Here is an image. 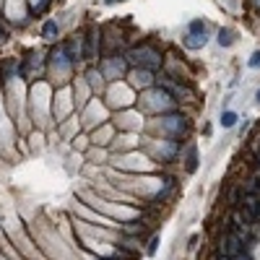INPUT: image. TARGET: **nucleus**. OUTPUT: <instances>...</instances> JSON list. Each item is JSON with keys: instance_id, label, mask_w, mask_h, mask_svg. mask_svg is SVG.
Instances as JSON below:
<instances>
[{"instance_id": "1", "label": "nucleus", "mask_w": 260, "mask_h": 260, "mask_svg": "<svg viewBox=\"0 0 260 260\" xmlns=\"http://www.w3.org/2000/svg\"><path fill=\"white\" fill-rule=\"evenodd\" d=\"M128 60L133 65L138 68H149V71H156V68L162 65V55L156 52L154 47H149V44H143V47H135L128 52Z\"/></svg>"}, {"instance_id": "2", "label": "nucleus", "mask_w": 260, "mask_h": 260, "mask_svg": "<svg viewBox=\"0 0 260 260\" xmlns=\"http://www.w3.org/2000/svg\"><path fill=\"white\" fill-rule=\"evenodd\" d=\"M208 31H187V37H185V47L190 50H200V47H206L208 44Z\"/></svg>"}, {"instance_id": "3", "label": "nucleus", "mask_w": 260, "mask_h": 260, "mask_svg": "<svg viewBox=\"0 0 260 260\" xmlns=\"http://www.w3.org/2000/svg\"><path fill=\"white\" fill-rule=\"evenodd\" d=\"M162 128H164V133H169V135H182L185 133V120L182 117H164L162 120Z\"/></svg>"}, {"instance_id": "4", "label": "nucleus", "mask_w": 260, "mask_h": 260, "mask_svg": "<svg viewBox=\"0 0 260 260\" xmlns=\"http://www.w3.org/2000/svg\"><path fill=\"white\" fill-rule=\"evenodd\" d=\"M245 250V247H242V240H240V237H237L234 232L227 237V253H224V255H229V258H234V255H240Z\"/></svg>"}, {"instance_id": "5", "label": "nucleus", "mask_w": 260, "mask_h": 260, "mask_svg": "<svg viewBox=\"0 0 260 260\" xmlns=\"http://www.w3.org/2000/svg\"><path fill=\"white\" fill-rule=\"evenodd\" d=\"M104 76L107 78H115V76H122V71H125V63H122L120 58H115V60H109V63H104Z\"/></svg>"}, {"instance_id": "6", "label": "nucleus", "mask_w": 260, "mask_h": 260, "mask_svg": "<svg viewBox=\"0 0 260 260\" xmlns=\"http://www.w3.org/2000/svg\"><path fill=\"white\" fill-rule=\"evenodd\" d=\"M216 42L221 44V47H232V44L237 42V37H234V29H219V37H216Z\"/></svg>"}, {"instance_id": "7", "label": "nucleus", "mask_w": 260, "mask_h": 260, "mask_svg": "<svg viewBox=\"0 0 260 260\" xmlns=\"http://www.w3.org/2000/svg\"><path fill=\"white\" fill-rule=\"evenodd\" d=\"M237 120H240V115H237V112H232V109H227V112H221L219 125L229 130V128H234V125H237Z\"/></svg>"}, {"instance_id": "8", "label": "nucleus", "mask_w": 260, "mask_h": 260, "mask_svg": "<svg viewBox=\"0 0 260 260\" xmlns=\"http://www.w3.org/2000/svg\"><path fill=\"white\" fill-rule=\"evenodd\" d=\"M245 208H247V213H250L253 219L260 216V200H258L255 195H247V198H245Z\"/></svg>"}, {"instance_id": "9", "label": "nucleus", "mask_w": 260, "mask_h": 260, "mask_svg": "<svg viewBox=\"0 0 260 260\" xmlns=\"http://www.w3.org/2000/svg\"><path fill=\"white\" fill-rule=\"evenodd\" d=\"M55 34H58V24H55V21H47V24L42 26V37L55 39Z\"/></svg>"}, {"instance_id": "10", "label": "nucleus", "mask_w": 260, "mask_h": 260, "mask_svg": "<svg viewBox=\"0 0 260 260\" xmlns=\"http://www.w3.org/2000/svg\"><path fill=\"white\" fill-rule=\"evenodd\" d=\"M172 190H174V179H167V187H164V190H162V193L156 195L154 200H167V195L172 193Z\"/></svg>"}, {"instance_id": "11", "label": "nucleus", "mask_w": 260, "mask_h": 260, "mask_svg": "<svg viewBox=\"0 0 260 260\" xmlns=\"http://www.w3.org/2000/svg\"><path fill=\"white\" fill-rule=\"evenodd\" d=\"M247 68H253V71H255V68H260V50H255V52L250 55V60H247Z\"/></svg>"}, {"instance_id": "12", "label": "nucleus", "mask_w": 260, "mask_h": 260, "mask_svg": "<svg viewBox=\"0 0 260 260\" xmlns=\"http://www.w3.org/2000/svg\"><path fill=\"white\" fill-rule=\"evenodd\" d=\"M232 260H253V255H250V253H245V250H242L240 255H234Z\"/></svg>"}, {"instance_id": "13", "label": "nucleus", "mask_w": 260, "mask_h": 260, "mask_svg": "<svg viewBox=\"0 0 260 260\" xmlns=\"http://www.w3.org/2000/svg\"><path fill=\"white\" fill-rule=\"evenodd\" d=\"M156 245H159V240L154 237V240H151V245H149V255H154V253H156Z\"/></svg>"}, {"instance_id": "14", "label": "nucleus", "mask_w": 260, "mask_h": 260, "mask_svg": "<svg viewBox=\"0 0 260 260\" xmlns=\"http://www.w3.org/2000/svg\"><path fill=\"white\" fill-rule=\"evenodd\" d=\"M255 101H258V104H260V88H258V94H255Z\"/></svg>"}, {"instance_id": "15", "label": "nucleus", "mask_w": 260, "mask_h": 260, "mask_svg": "<svg viewBox=\"0 0 260 260\" xmlns=\"http://www.w3.org/2000/svg\"><path fill=\"white\" fill-rule=\"evenodd\" d=\"M219 260H232V258H229V255H221V258H219Z\"/></svg>"}, {"instance_id": "16", "label": "nucleus", "mask_w": 260, "mask_h": 260, "mask_svg": "<svg viewBox=\"0 0 260 260\" xmlns=\"http://www.w3.org/2000/svg\"><path fill=\"white\" fill-rule=\"evenodd\" d=\"M0 39H3V34H0Z\"/></svg>"}]
</instances>
